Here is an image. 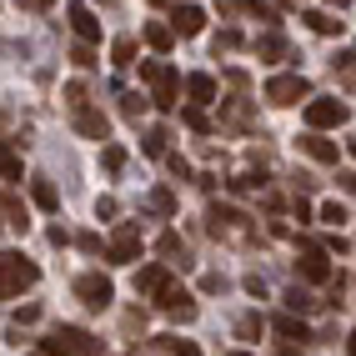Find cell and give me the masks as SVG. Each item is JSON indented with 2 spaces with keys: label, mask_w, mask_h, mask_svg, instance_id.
<instances>
[{
  "label": "cell",
  "mask_w": 356,
  "mask_h": 356,
  "mask_svg": "<svg viewBox=\"0 0 356 356\" xmlns=\"http://www.w3.org/2000/svg\"><path fill=\"white\" fill-rule=\"evenodd\" d=\"M206 231L216 236V241H231V246H251L256 241V221L246 216V211H236V206H221V201H211Z\"/></svg>",
  "instance_id": "cell-1"
},
{
  "label": "cell",
  "mask_w": 356,
  "mask_h": 356,
  "mask_svg": "<svg viewBox=\"0 0 356 356\" xmlns=\"http://www.w3.org/2000/svg\"><path fill=\"white\" fill-rule=\"evenodd\" d=\"M140 81L151 86V106H156V111H171V106H176V90H181L176 65H165V60H140Z\"/></svg>",
  "instance_id": "cell-2"
},
{
  "label": "cell",
  "mask_w": 356,
  "mask_h": 356,
  "mask_svg": "<svg viewBox=\"0 0 356 356\" xmlns=\"http://www.w3.org/2000/svg\"><path fill=\"white\" fill-rule=\"evenodd\" d=\"M40 281V266L20 251H0V296H20L26 286Z\"/></svg>",
  "instance_id": "cell-3"
},
{
  "label": "cell",
  "mask_w": 356,
  "mask_h": 356,
  "mask_svg": "<svg viewBox=\"0 0 356 356\" xmlns=\"http://www.w3.org/2000/svg\"><path fill=\"white\" fill-rule=\"evenodd\" d=\"M40 351H45V356H96L101 341L90 337V331H81V326H56L51 337H45Z\"/></svg>",
  "instance_id": "cell-4"
},
{
  "label": "cell",
  "mask_w": 356,
  "mask_h": 356,
  "mask_svg": "<svg viewBox=\"0 0 356 356\" xmlns=\"http://www.w3.org/2000/svg\"><path fill=\"white\" fill-rule=\"evenodd\" d=\"M76 296H81V306H90V312H106L115 301V286H111V276L86 271V276H76Z\"/></svg>",
  "instance_id": "cell-5"
},
{
  "label": "cell",
  "mask_w": 356,
  "mask_h": 356,
  "mask_svg": "<svg viewBox=\"0 0 356 356\" xmlns=\"http://www.w3.org/2000/svg\"><path fill=\"white\" fill-rule=\"evenodd\" d=\"M106 261H115V266L140 261V226H136V221H121V226H115V236L106 241Z\"/></svg>",
  "instance_id": "cell-6"
},
{
  "label": "cell",
  "mask_w": 356,
  "mask_h": 356,
  "mask_svg": "<svg viewBox=\"0 0 356 356\" xmlns=\"http://www.w3.org/2000/svg\"><path fill=\"white\" fill-rule=\"evenodd\" d=\"M346 101H337V96H316L312 106H306V126L312 131H331V126H341L346 121Z\"/></svg>",
  "instance_id": "cell-7"
},
{
  "label": "cell",
  "mask_w": 356,
  "mask_h": 356,
  "mask_svg": "<svg viewBox=\"0 0 356 356\" xmlns=\"http://www.w3.org/2000/svg\"><path fill=\"white\" fill-rule=\"evenodd\" d=\"M312 96V86H306V76H271L266 81V101L271 106H296Z\"/></svg>",
  "instance_id": "cell-8"
},
{
  "label": "cell",
  "mask_w": 356,
  "mask_h": 356,
  "mask_svg": "<svg viewBox=\"0 0 356 356\" xmlns=\"http://www.w3.org/2000/svg\"><path fill=\"white\" fill-rule=\"evenodd\" d=\"M296 276H301V281H312V286L331 281V256H326L321 246H301V256H296Z\"/></svg>",
  "instance_id": "cell-9"
},
{
  "label": "cell",
  "mask_w": 356,
  "mask_h": 356,
  "mask_svg": "<svg viewBox=\"0 0 356 356\" xmlns=\"http://www.w3.org/2000/svg\"><path fill=\"white\" fill-rule=\"evenodd\" d=\"M156 306H161V312L171 316V321H196V296H191V291H181L176 281L156 296Z\"/></svg>",
  "instance_id": "cell-10"
},
{
  "label": "cell",
  "mask_w": 356,
  "mask_h": 356,
  "mask_svg": "<svg viewBox=\"0 0 356 356\" xmlns=\"http://www.w3.org/2000/svg\"><path fill=\"white\" fill-rule=\"evenodd\" d=\"M65 15H70V31H76L86 45H90V40H101V20L90 15L86 0H65Z\"/></svg>",
  "instance_id": "cell-11"
},
{
  "label": "cell",
  "mask_w": 356,
  "mask_h": 356,
  "mask_svg": "<svg viewBox=\"0 0 356 356\" xmlns=\"http://www.w3.org/2000/svg\"><path fill=\"white\" fill-rule=\"evenodd\" d=\"M76 131L86 140H111V121H106V111H96V106H81L76 111Z\"/></svg>",
  "instance_id": "cell-12"
},
{
  "label": "cell",
  "mask_w": 356,
  "mask_h": 356,
  "mask_svg": "<svg viewBox=\"0 0 356 356\" xmlns=\"http://www.w3.org/2000/svg\"><path fill=\"white\" fill-rule=\"evenodd\" d=\"M301 151L312 156V161H321V165H331V161L341 156V146H337V140H326L321 131H306V136H301Z\"/></svg>",
  "instance_id": "cell-13"
},
{
  "label": "cell",
  "mask_w": 356,
  "mask_h": 356,
  "mask_svg": "<svg viewBox=\"0 0 356 356\" xmlns=\"http://www.w3.org/2000/svg\"><path fill=\"white\" fill-rule=\"evenodd\" d=\"M156 251L165 256V266H191V246L181 241L176 231H161V241H156Z\"/></svg>",
  "instance_id": "cell-14"
},
{
  "label": "cell",
  "mask_w": 356,
  "mask_h": 356,
  "mask_svg": "<svg viewBox=\"0 0 356 356\" xmlns=\"http://www.w3.org/2000/svg\"><path fill=\"white\" fill-rule=\"evenodd\" d=\"M171 31H176V35H201V31H206V10H201V6H176Z\"/></svg>",
  "instance_id": "cell-15"
},
{
  "label": "cell",
  "mask_w": 356,
  "mask_h": 356,
  "mask_svg": "<svg viewBox=\"0 0 356 356\" xmlns=\"http://www.w3.org/2000/svg\"><path fill=\"white\" fill-rule=\"evenodd\" d=\"M165 286H171V271H165V266H140L136 271V291L140 296H161Z\"/></svg>",
  "instance_id": "cell-16"
},
{
  "label": "cell",
  "mask_w": 356,
  "mask_h": 356,
  "mask_svg": "<svg viewBox=\"0 0 356 356\" xmlns=\"http://www.w3.org/2000/svg\"><path fill=\"white\" fill-rule=\"evenodd\" d=\"M186 96H191V106H211L216 101V81L206 70H196V76H186Z\"/></svg>",
  "instance_id": "cell-17"
},
{
  "label": "cell",
  "mask_w": 356,
  "mask_h": 356,
  "mask_svg": "<svg viewBox=\"0 0 356 356\" xmlns=\"http://www.w3.org/2000/svg\"><path fill=\"white\" fill-rule=\"evenodd\" d=\"M256 56H261V60H286L291 45H286V35H281V31H266V35L256 40Z\"/></svg>",
  "instance_id": "cell-18"
},
{
  "label": "cell",
  "mask_w": 356,
  "mask_h": 356,
  "mask_svg": "<svg viewBox=\"0 0 356 356\" xmlns=\"http://www.w3.org/2000/svg\"><path fill=\"white\" fill-rule=\"evenodd\" d=\"M301 20H306V26H312L316 35H341V31H346V20H337L331 10H306Z\"/></svg>",
  "instance_id": "cell-19"
},
{
  "label": "cell",
  "mask_w": 356,
  "mask_h": 356,
  "mask_svg": "<svg viewBox=\"0 0 356 356\" xmlns=\"http://www.w3.org/2000/svg\"><path fill=\"white\" fill-rule=\"evenodd\" d=\"M31 201L40 211H60V196H56V186L45 181V176H31Z\"/></svg>",
  "instance_id": "cell-20"
},
{
  "label": "cell",
  "mask_w": 356,
  "mask_h": 356,
  "mask_svg": "<svg viewBox=\"0 0 356 356\" xmlns=\"http://www.w3.org/2000/svg\"><path fill=\"white\" fill-rule=\"evenodd\" d=\"M271 326H276V331H281L286 341H301V346L312 341V326H306V321H296V312H291V316H276Z\"/></svg>",
  "instance_id": "cell-21"
},
{
  "label": "cell",
  "mask_w": 356,
  "mask_h": 356,
  "mask_svg": "<svg viewBox=\"0 0 356 356\" xmlns=\"http://www.w3.org/2000/svg\"><path fill=\"white\" fill-rule=\"evenodd\" d=\"M0 211H6V226L10 231H20V236L31 231V216H26V206H20L15 196H0Z\"/></svg>",
  "instance_id": "cell-22"
},
{
  "label": "cell",
  "mask_w": 356,
  "mask_h": 356,
  "mask_svg": "<svg viewBox=\"0 0 356 356\" xmlns=\"http://www.w3.org/2000/svg\"><path fill=\"white\" fill-rule=\"evenodd\" d=\"M146 45H151L156 56H165V51L176 45V31H171V26H161V20H151V26H146Z\"/></svg>",
  "instance_id": "cell-23"
},
{
  "label": "cell",
  "mask_w": 356,
  "mask_h": 356,
  "mask_svg": "<svg viewBox=\"0 0 356 356\" xmlns=\"http://www.w3.org/2000/svg\"><path fill=\"white\" fill-rule=\"evenodd\" d=\"M146 111H151V96H140V90H121V115H126V121H140Z\"/></svg>",
  "instance_id": "cell-24"
},
{
  "label": "cell",
  "mask_w": 356,
  "mask_h": 356,
  "mask_svg": "<svg viewBox=\"0 0 356 356\" xmlns=\"http://www.w3.org/2000/svg\"><path fill=\"white\" fill-rule=\"evenodd\" d=\"M146 211H156V216H176V196L165 191V186H156V191H146Z\"/></svg>",
  "instance_id": "cell-25"
},
{
  "label": "cell",
  "mask_w": 356,
  "mask_h": 356,
  "mask_svg": "<svg viewBox=\"0 0 356 356\" xmlns=\"http://www.w3.org/2000/svg\"><path fill=\"white\" fill-rule=\"evenodd\" d=\"M111 65H115V70H126V65H136V40H131V35H121V40L111 45Z\"/></svg>",
  "instance_id": "cell-26"
},
{
  "label": "cell",
  "mask_w": 356,
  "mask_h": 356,
  "mask_svg": "<svg viewBox=\"0 0 356 356\" xmlns=\"http://www.w3.org/2000/svg\"><path fill=\"white\" fill-rule=\"evenodd\" d=\"M281 301H286V312H301V316H306V312H316V296L306 291V286H291Z\"/></svg>",
  "instance_id": "cell-27"
},
{
  "label": "cell",
  "mask_w": 356,
  "mask_h": 356,
  "mask_svg": "<svg viewBox=\"0 0 356 356\" xmlns=\"http://www.w3.org/2000/svg\"><path fill=\"white\" fill-rule=\"evenodd\" d=\"M261 331H266V321H261L256 312H246L241 321H236V337H241V341H261Z\"/></svg>",
  "instance_id": "cell-28"
},
{
  "label": "cell",
  "mask_w": 356,
  "mask_h": 356,
  "mask_svg": "<svg viewBox=\"0 0 356 356\" xmlns=\"http://www.w3.org/2000/svg\"><path fill=\"white\" fill-rule=\"evenodd\" d=\"M171 356H201V341H186V337H156Z\"/></svg>",
  "instance_id": "cell-29"
},
{
  "label": "cell",
  "mask_w": 356,
  "mask_h": 356,
  "mask_svg": "<svg viewBox=\"0 0 356 356\" xmlns=\"http://www.w3.org/2000/svg\"><path fill=\"white\" fill-rule=\"evenodd\" d=\"M261 186H266V176H256V171L231 176V191H236V196H251V191H261Z\"/></svg>",
  "instance_id": "cell-30"
},
{
  "label": "cell",
  "mask_w": 356,
  "mask_h": 356,
  "mask_svg": "<svg viewBox=\"0 0 356 356\" xmlns=\"http://www.w3.org/2000/svg\"><path fill=\"white\" fill-rule=\"evenodd\" d=\"M181 121H186V131H196V136L211 131V115H206L201 106H186V111H181Z\"/></svg>",
  "instance_id": "cell-31"
},
{
  "label": "cell",
  "mask_w": 356,
  "mask_h": 356,
  "mask_svg": "<svg viewBox=\"0 0 356 356\" xmlns=\"http://www.w3.org/2000/svg\"><path fill=\"white\" fill-rule=\"evenodd\" d=\"M165 140H171V131H165V126H151L140 146H146V156H165Z\"/></svg>",
  "instance_id": "cell-32"
},
{
  "label": "cell",
  "mask_w": 356,
  "mask_h": 356,
  "mask_svg": "<svg viewBox=\"0 0 356 356\" xmlns=\"http://www.w3.org/2000/svg\"><path fill=\"white\" fill-rule=\"evenodd\" d=\"M226 126H251V106L246 101H226V115H221Z\"/></svg>",
  "instance_id": "cell-33"
},
{
  "label": "cell",
  "mask_w": 356,
  "mask_h": 356,
  "mask_svg": "<svg viewBox=\"0 0 356 356\" xmlns=\"http://www.w3.org/2000/svg\"><path fill=\"white\" fill-rule=\"evenodd\" d=\"M65 106H70V111H81V106H90V90H86L81 81H70V86H65Z\"/></svg>",
  "instance_id": "cell-34"
},
{
  "label": "cell",
  "mask_w": 356,
  "mask_h": 356,
  "mask_svg": "<svg viewBox=\"0 0 356 356\" xmlns=\"http://www.w3.org/2000/svg\"><path fill=\"white\" fill-rule=\"evenodd\" d=\"M0 181H20V156H10L0 146Z\"/></svg>",
  "instance_id": "cell-35"
},
{
  "label": "cell",
  "mask_w": 356,
  "mask_h": 356,
  "mask_svg": "<svg viewBox=\"0 0 356 356\" xmlns=\"http://www.w3.org/2000/svg\"><path fill=\"white\" fill-rule=\"evenodd\" d=\"M211 45H216V56H231V51H241V31H221L216 40H211Z\"/></svg>",
  "instance_id": "cell-36"
},
{
  "label": "cell",
  "mask_w": 356,
  "mask_h": 356,
  "mask_svg": "<svg viewBox=\"0 0 356 356\" xmlns=\"http://www.w3.org/2000/svg\"><path fill=\"white\" fill-rule=\"evenodd\" d=\"M316 216H321L326 226H341V221H346V206H341V201H326V206L316 211Z\"/></svg>",
  "instance_id": "cell-37"
},
{
  "label": "cell",
  "mask_w": 356,
  "mask_h": 356,
  "mask_svg": "<svg viewBox=\"0 0 356 356\" xmlns=\"http://www.w3.org/2000/svg\"><path fill=\"white\" fill-rule=\"evenodd\" d=\"M31 321H40V306H35V301L15 306V326H31Z\"/></svg>",
  "instance_id": "cell-38"
},
{
  "label": "cell",
  "mask_w": 356,
  "mask_h": 356,
  "mask_svg": "<svg viewBox=\"0 0 356 356\" xmlns=\"http://www.w3.org/2000/svg\"><path fill=\"white\" fill-rule=\"evenodd\" d=\"M101 161H106V171H121V165H126V151H121V146H106Z\"/></svg>",
  "instance_id": "cell-39"
},
{
  "label": "cell",
  "mask_w": 356,
  "mask_h": 356,
  "mask_svg": "<svg viewBox=\"0 0 356 356\" xmlns=\"http://www.w3.org/2000/svg\"><path fill=\"white\" fill-rule=\"evenodd\" d=\"M76 246H81L86 256H96V251H101V236H96V231H81V236H76Z\"/></svg>",
  "instance_id": "cell-40"
},
{
  "label": "cell",
  "mask_w": 356,
  "mask_h": 356,
  "mask_svg": "<svg viewBox=\"0 0 356 356\" xmlns=\"http://www.w3.org/2000/svg\"><path fill=\"white\" fill-rule=\"evenodd\" d=\"M70 60H76L81 70H90V65H96V51H90V45H76V51H70Z\"/></svg>",
  "instance_id": "cell-41"
},
{
  "label": "cell",
  "mask_w": 356,
  "mask_h": 356,
  "mask_svg": "<svg viewBox=\"0 0 356 356\" xmlns=\"http://www.w3.org/2000/svg\"><path fill=\"white\" fill-rule=\"evenodd\" d=\"M115 211H121V206H115V196H101V201H96V216H106V221H111Z\"/></svg>",
  "instance_id": "cell-42"
},
{
  "label": "cell",
  "mask_w": 356,
  "mask_h": 356,
  "mask_svg": "<svg viewBox=\"0 0 356 356\" xmlns=\"http://www.w3.org/2000/svg\"><path fill=\"white\" fill-rule=\"evenodd\" d=\"M201 291H211V296L226 291V276H201Z\"/></svg>",
  "instance_id": "cell-43"
},
{
  "label": "cell",
  "mask_w": 356,
  "mask_h": 356,
  "mask_svg": "<svg viewBox=\"0 0 356 356\" xmlns=\"http://www.w3.org/2000/svg\"><path fill=\"white\" fill-rule=\"evenodd\" d=\"M165 161H171V171H176V176H181V181H191V165H186V161H181V156H165Z\"/></svg>",
  "instance_id": "cell-44"
},
{
  "label": "cell",
  "mask_w": 356,
  "mask_h": 356,
  "mask_svg": "<svg viewBox=\"0 0 356 356\" xmlns=\"http://www.w3.org/2000/svg\"><path fill=\"white\" fill-rule=\"evenodd\" d=\"M246 291H251V296H261V301H266V281H261V276H246Z\"/></svg>",
  "instance_id": "cell-45"
},
{
  "label": "cell",
  "mask_w": 356,
  "mask_h": 356,
  "mask_svg": "<svg viewBox=\"0 0 356 356\" xmlns=\"http://www.w3.org/2000/svg\"><path fill=\"white\" fill-rule=\"evenodd\" d=\"M341 191H346V196H356V171H346V176H341Z\"/></svg>",
  "instance_id": "cell-46"
},
{
  "label": "cell",
  "mask_w": 356,
  "mask_h": 356,
  "mask_svg": "<svg viewBox=\"0 0 356 356\" xmlns=\"http://www.w3.org/2000/svg\"><path fill=\"white\" fill-rule=\"evenodd\" d=\"M51 0H20V10H45Z\"/></svg>",
  "instance_id": "cell-47"
},
{
  "label": "cell",
  "mask_w": 356,
  "mask_h": 356,
  "mask_svg": "<svg viewBox=\"0 0 356 356\" xmlns=\"http://www.w3.org/2000/svg\"><path fill=\"white\" fill-rule=\"evenodd\" d=\"M276 356H296V341H281V351Z\"/></svg>",
  "instance_id": "cell-48"
},
{
  "label": "cell",
  "mask_w": 356,
  "mask_h": 356,
  "mask_svg": "<svg viewBox=\"0 0 356 356\" xmlns=\"http://www.w3.org/2000/svg\"><path fill=\"white\" fill-rule=\"evenodd\" d=\"M346 351H351V356H356V331H351V337H346Z\"/></svg>",
  "instance_id": "cell-49"
},
{
  "label": "cell",
  "mask_w": 356,
  "mask_h": 356,
  "mask_svg": "<svg viewBox=\"0 0 356 356\" xmlns=\"http://www.w3.org/2000/svg\"><path fill=\"white\" fill-rule=\"evenodd\" d=\"M146 6H176V0H146Z\"/></svg>",
  "instance_id": "cell-50"
},
{
  "label": "cell",
  "mask_w": 356,
  "mask_h": 356,
  "mask_svg": "<svg viewBox=\"0 0 356 356\" xmlns=\"http://www.w3.org/2000/svg\"><path fill=\"white\" fill-rule=\"evenodd\" d=\"M331 6H337V10H346V6H351V0H331Z\"/></svg>",
  "instance_id": "cell-51"
},
{
  "label": "cell",
  "mask_w": 356,
  "mask_h": 356,
  "mask_svg": "<svg viewBox=\"0 0 356 356\" xmlns=\"http://www.w3.org/2000/svg\"><path fill=\"white\" fill-rule=\"evenodd\" d=\"M0 126H6V106H0Z\"/></svg>",
  "instance_id": "cell-52"
},
{
  "label": "cell",
  "mask_w": 356,
  "mask_h": 356,
  "mask_svg": "<svg viewBox=\"0 0 356 356\" xmlns=\"http://www.w3.org/2000/svg\"><path fill=\"white\" fill-rule=\"evenodd\" d=\"M231 356H251V351H231Z\"/></svg>",
  "instance_id": "cell-53"
},
{
  "label": "cell",
  "mask_w": 356,
  "mask_h": 356,
  "mask_svg": "<svg viewBox=\"0 0 356 356\" xmlns=\"http://www.w3.org/2000/svg\"><path fill=\"white\" fill-rule=\"evenodd\" d=\"M31 356H45V351H31Z\"/></svg>",
  "instance_id": "cell-54"
},
{
  "label": "cell",
  "mask_w": 356,
  "mask_h": 356,
  "mask_svg": "<svg viewBox=\"0 0 356 356\" xmlns=\"http://www.w3.org/2000/svg\"><path fill=\"white\" fill-rule=\"evenodd\" d=\"M101 6H106V0H101Z\"/></svg>",
  "instance_id": "cell-55"
}]
</instances>
